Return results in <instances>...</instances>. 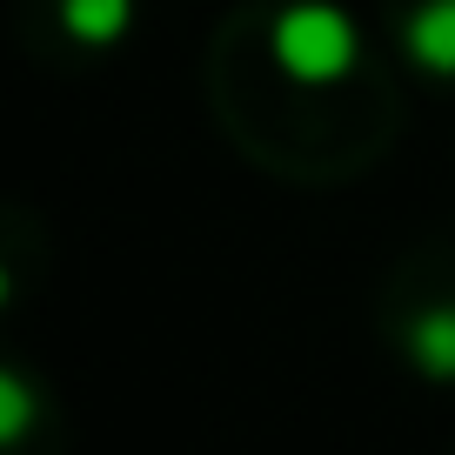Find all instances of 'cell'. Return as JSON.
Returning a JSON list of instances; mask_svg holds the SVG:
<instances>
[{"label": "cell", "mask_w": 455, "mask_h": 455, "mask_svg": "<svg viewBox=\"0 0 455 455\" xmlns=\"http://www.w3.org/2000/svg\"><path fill=\"white\" fill-rule=\"evenodd\" d=\"M214 128L288 188L362 181L409 121V74L382 28L341 0H242L201 54Z\"/></svg>", "instance_id": "6da1fadb"}, {"label": "cell", "mask_w": 455, "mask_h": 455, "mask_svg": "<svg viewBox=\"0 0 455 455\" xmlns=\"http://www.w3.org/2000/svg\"><path fill=\"white\" fill-rule=\"evenodd\" d=\"M0 455H60V402L20 355L0 369Z\"/></svg>", "instance_id": "5b68a950"}, {"label": "cell", "mask_w": 455, "mask_h": 455, "mask_svg": "<svg viewBox=\"0 0 455 455\" xmlns=\"http://www.w3.org/2000/svg\"><path fill=\"white\" fill-rule=\"evenodd\" d=\"M375 335L415 382L455 388V235L402 248L375 295Z\"/></svg>", "instance_id": "7a4b0ae2"}, {"label": "cell", "mask_w": 455, "mask_h": 455, "mask_svg": "<svg viewBox=\"0 0 455 455\" xmlns=\"http://www.w3.org/2000/svg\"><path fill=\"white\" fill-rule=\"evenodd\" d=\"M148 0H7L14 41L41 68H87L134 41Z\"/></svg>", "instance_id": "3957f363"}, {"label": "cell", "mask_w": 455, "mask_h": 455, "mask_svg": "<svg viewBox=\"0 0 455 455\" xmlns=\"http://www.w3.org/2000/svg\"><path fill=\"white\" fill-rule=\"evenodd\" d=\"M375 28L409 81L455 94V0H375Z\"/></svg>", "instance_id": "277c9868"}]
</instances>
